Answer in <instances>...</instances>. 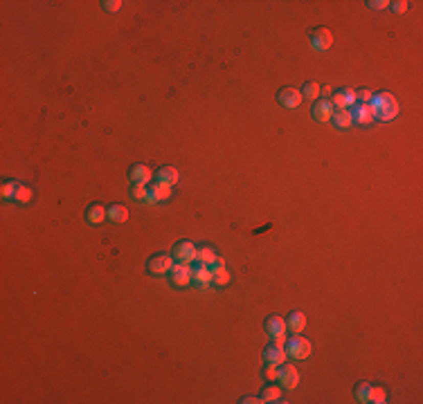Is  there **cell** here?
Here are the masks:
<instances>
[{
	"instance_id": "cell-1",
	"label": "cell",
	"mask_w": 423,
	"mask_h": 404,
	"mask_svg": "<svg viewBox=\"0 0 423 404\" xmlns=\"http://www.w3.org/2000/svg\"><path fill=\"white\" fill-rule=\"evenodd\" d=\"M369 106H371V112H374V119H381V122H392L398 115V101L390 92L374 94Z\"/></svg>"
},
{
	"instance_id": "cell-2",
	"label": "cell",
	"mask_w": 423,
	"mask_h": 404,
	"mask_svg": "<svg viewBox=\"0 0 423 404\" xmlns=\"http://www.w3.org/2000/svg\"><path fill=\"white\" fill-rule=\"evenodd\" d=\"M286 352H288L291 357H295V360H306L308 355H311V341L304 339V337H293L288 341V346H286Z\"/></svg>"
},
{
	"instance_id": "cell-3",
	"label": "cell",
	"mask_w": 423,
	"mask_h": 404,
	"mask_svg": "<svg viewBox=\"0 0 423 404\" xmlns=\"http://www.w3.org/2000/svg\"><path fill=\"white\" fill-rule=\"evenodd\" d=\"M279 371H277V379L281 382V386L284 389H295L297 382H300V373H297V368L295 366H291V364H281V366H277Z\"/></svg>"
},
{
	"instance_id": "cell-4",
	"label": "cell",
	"mask_w": 423,
	"mask_h": 404,
	"mask_svg": "<svg viewBox=\"0 0 423 404\" xmlns=\"http://www.w3.org/2000/svg\"><path fill=\"white\" fill-rule=\"evenodd\" d=\"M196 254H198V249L194 247V243L189 241H183L176 245V249H173V256H176L178 263H191V260H196Z\"/></svg>"
},
{
	"instance_id": "cell-5",
	"label": "cell",
	"mask_w": 423,
	"mask_h": 404,
	"mask_svg": "<svg viewBox=\"0 0 423 404\" xmlns=\"http://www.w3.org/2000/svg\"><path fill=\"white\" fill-rule=\"evenodd\" d=\"M331 45H333V34L326 30V27H320V30L313 32V50L315 52H326Z\"/></svg>"
},
{
	"instance_id": "cell-6",
	"label": "cell",
	"mask_w": 423,
	"mask_h": 404,
	"mask_svg": "<svg viewBox=\"0 0 423 404\" xmlns=\"http://www.w3.org/2000/svg\"><path fill=\"white\" fill-rule=\"evenodd\" d=\"M169 196H171V186L169 184H162V182H158L149 189L146 193V204H155V202H162V200H169Z\"/></svg>"
},
{
	"instance_id": "cell-7",
	"label": "cell",
	"mask_w": 423,
	"mask_h": 404,
	"mask_svg": "<svg viewBox=\"0 0 423 404\" xmlns=\"http://www.w3.org/2000/svg\"><path fill=\"white\" fill-rule=\"evenodd\" d=\"M263 357H266V362L273 364V366H281V364L286 362V357H288V352H286L284 346L273 344V346H268V348L263 350Z\"/></svg>"
},
{
	"instance_id": "cell-8",
	"label": "cell",
	"mask_w": 423,
	"mask_h": 404,
	"mask_svg": "<svg viewBox=\"0 0 423 404\" xmlns=\"http://www.w3.org/2000/svg\"><path fill=\"white\" fill-rule=\"evenodd\" d=\"M171 267H173V258H171V256H165V254L153 256V258L149 260V272H151V274H165V272H169Z\"/></svg>"
},
{
	"instance_id": "cell-9",
	"label": "cell",
	"mask_w": 423,
	"mask_h": 404,
	"mask_svg": "<svg viewBox=\"0 0 423 404\" xmlns=\"http://www.w3.org/2000/svg\"><path fill=\"white\" fill-rule=\"evenodd\" d=\"M169 272H171V283H173V286L183 288V286H187V283L191 281V270H189V267L185 265V263L173 265Z\"/></svg>"
},
{
	"instance_id": "cell-10",
	"label": "cell",
	"mask_w": 423,
	"mask_h": 404,
	"mask_svg": "<svg viewBox=\"0 0 423 404\" xmlns=\"http://www.w3.org/2000/svg\"><path fill=\"white\" fill-rule=\"evenodd\" d=\"M302 92L300 90H295V88H284L279 92V104L284 106V108H297L302 104Z\"/></svg>"
},
{
	"instance_id": "cell-11",
	"label": "cell",
	"mask_w": 423,
	"mask_h": 404,
	"mask_svg": "<svg viewBox=\"0 0 423 404\" xmlns=\"http://www.w3.org/2000/svg\"><path fill=\"white\" fill-rule=\"evenodd\" d=\"M356 101H358L356 90H351V88H345L338 94H333V104L338 106V110H347V106H356Z\"/></svg>"
},
{
	"instance_id": "cell-12",
	"label": "cell",
	"mask_w": 423,
	"mask_h": 404,
	"mask_svg": "<svg viewBox=\"0 0 423 404\" xmlns=\"http://www.w3.org/2000/svg\"><path fill=\"white\" fill-rule=\"evenodd\" d=\"M191 278H194V283L198 288H207L212 283V267H207V265H198L194 272H191Z\"/></svg>"
},
{
	"instance_id": "cell-13",
	"label": "cell",
	"mask_w": 423,
	"mask_h": 404,
	"mask_svg": "<svg viewBox=\"0 0 423 404\" xmlns=\"http://www.w3.org/2000/svg\"><path fill=\"white\" fill-rule=\"evenodd\" d=\"M333 117V106L329 104V101H320V104L313 106V119L320 124L329 122V119Z\"/></svg>"
},
{
	"instance_id": "cell-14",
	"label": "cell",
	"mask_w": 423,
	"mask_h": 404,
	"mask_svg": "<svg viewBox=\"0 0 423 404\" xmlns=\"http://www.w3.org/2000/svg\"><path fill=\"white\" fill-rule=\"evenodd\" d=\"M128 178H131L135 184H146V182L151 180V169L149 167H144V164H135V167L131 169V173H128Z\"/></svg>"
},
{
	"instance_id": "cell-15",
	"label": "cell",
	"mask_w": 423,
	"mask_h": 404,
	"mask_svg": "<svg viewBox=\"0 0 423 404\" xmlns=\"http://www.w3.org/2000/svg\"><path fill=\"white\" fill-rule=\"evenodd\" d=\"M351 119H356L358 124L374 122V112H371V106H369V104H358L356 108H353V112H351Z\"/></svg>"
},
{
	"instance_id": "cell-16",
	"label": "cell",
	"mask_w": 423,
	"mask_h": 404,
	"mask_svg": "<svg viewBox=\"0 0 423 404\" xmlns=\"http://www.w3.org/2000/svg\"><path fill=\"white\" fill-rule=\"evenodd\" d=\"M86 218H88L90 225H101L104 223V218H108V209H104L101 204H93V207H88Z\"/></svg>"
},
{
	"instance_id": "cell-17",
	"label": "cell",
	"mask_w": 423,
	"mask_h": 404,
	"mask_svg": "<svg viewBox=\"0 0 423 404\" xmlns=\"http://www.w3.org/2000/svg\"><path fill=\"white\" fill-rule=\"evenodd\" d=\"M178 180H180V173L173 167H162L158 171V182H162V184L173 186V184H178Z\"/></svg>"
},
{
	"instance_id": "cell-18",
	"label": "cell",
	"mask_w": 423,
	"mask_h": 404,
	"mask_svg": "<svg viewBox=\"0 0 423 404\" xmlns=\"http://www.w3.org/2000/svg\"><path fill=\"white\" fill-rule=\"evenodd\" d=\"M286 330H288V326H286V321L281 319V317H270V319L266 321V332L273 335V337L286 335Z\"/></svg>"
},
{
	"instance_id": "cell-19",
	"label": "cell",
	"mask_w": 423,
	"mask_h": 404,
	"mask_svg": "<svg viewBox=\"0 0 423 404\" xmlns=\"http://www.w3.org/2000/svg\"><path fill=\"white\" fill-rule=\"evenodd\" d=\"M108 220H113V223H117V225L126 223V220H128V209L122 207V204H113V207H108Z\"/></svg>"
},
{
	"instance_id": "cell-20",
	"label": "cell",
	"mask_w": 423,
	"mask_h": 404,
	"mask_svg": "<svg viewBox=\"0 0 423 404\" xmlns=\"http://www.w3.org/2000/svg\"><path fill=\"white\" fill-rule=\"evenodd\" d=\"M286 326H288V330H293V332H302V330L306 328V317H304L302 312H293L288 317V321H286Z\"/></svg>"
},
{
	"instance_id": "cell-21",
	"label": "cell",
	"mask_w": 423,
	"mask_h": 404,
	"mask_svg": "<svg viewBox=\"0 0 423 404\" xmlns=\"http://www.w3.org/2000/svg\"><path fill=\"white\" fill-rule=\"evenodd\" d=\"M331 119L336 122L338 128H349V126H351V122H353L351 112H349V110H338V112H333V117H331Z\"/></svg>"
},
{
	"instance_id": "cell-22",
	"label": "cell",
	"mask_w": 423,
	"mask_h": 404,
	"mask_svg": "<svg viewBox=\"0 0 423 404\" xmlns=\"http://www.w3.org/2000/svg\"><path fill=\"white\" fill-rule=\"evenodd\" d=\"M263 402H281V386H266L261 393Z\"/></svg>"
},
{
	"instance_id": "cell-23",
	"label": "cell",
	"mask_w": 423,
	"mask_h": 404,
	"mask_svg": "<svg viewBox=\"0 0 423 404\" xmlns=\"http://www.w3.org/2000/svg\"><path fill=\"white\" fill-rule=\"evenodd\" d=\"M196 260L203 265H212L214 260H216V254H214L212 247H203V249H198V254H196Z\"/></svg>"
},
{
	"instance_id": "cell-24",
	"label": "cell",
	"mask_w": 423,
	"mask_h": 404,
	"mask_svg": "<svg viewBox=\"0 0 423 404\" xmlns=\"http://www.w3.org/2000/svg\"><path fill=\"white\" fill-rule=\"evenodd\" d=\"M212 283H216V286H228V283H230V272L225 270V267L212 270Z\"/></svg>"
},
{
	"instance_id": "cell-25",
	"label": "cell",
	"mask_w": 423,
	"mask_h": 404,
	"mask_svg": "<svg viewBox=\"0 0 423 404\" xmlns=\"http://www.w3.org/2000/svg\"><path fill=\"white\" fill-rule=\"evenodd\" d=\"M30 200H32V189H30V186H25V184H18V189H16V196H14V202L25 204V202H30Z\"/></svg>"
},
{
	"instance_id": "cell-26",
	"label": "cell",
	"mask_w": 423,
	"mask_h": 404,
	"mask_svg": "<svg viewBox=\"0 0 423 404\" xmlns=\"http://www.w3.org/2000/svg\"><path fill=\"white\" fill-rule=\"evenodd\" d=\"M385 397L387 393L383 389H379V386H371L369 389V397H367V402H374V404H383L385 402Z\"/></svg>"
},
{
	"instance_id": "cell-27",
	"label": "cell",
	"mask_w": 423,
	"mask_h": 404,
	"mask_svg": "<svg viewBox=\"0 0 423 404\" xmlns=\"http://www.w3.org/2000/svg\"><path fill=\"white\" fill-rule=\"evenodd\" d=\"M16 189H18V182H5L3 184V189H0V196L5 198V200H14V196H16Z\"/></svg>"
},
{
	"instance_id": "cell-28",
	"label": "cell",
	"mask_w": 423,
	"mask_h": 404,
	"mask_svg": "<svg viewBox=\"0 0 423 404\" xmlns=\"http://www.w3.org/2000/svg\"><path fill=\"white\" fill-rule=\"evenodd\" d=\"M302 97L304 99H318L320 97V83H306L302 90Z\"/></svg>"
},
{
	"instance_id": "cell-29",
	"label": "cell",
	"mask_w": 423,
	"mask_h": 404,
	"mask_svg": "<svg viewBox=\"0 0 423 404\" xmlns=\"http://www.w3.org/2000/svg\"><path fill=\"white\" fill-rule=\"evenodd\" d=\"M369 389H371V384H367V382H363L358 386V391H356V397L360 402H367V397H369Z\"/></svg>"
},
{
	"instance_id": "cell-30",
	"label": "cell",
	"mask_w": 423,
	"mask_h": 404,
	"mask_svg": "<svg viewBox=\"0 0 423 404\" xmlns=\"http://www.w3.org/2000/svg\"><path fill=\"white\" fill-rule=\"evenodd\" d=\"M392 5V11L394 14H405L410 7V3H405V0H396V3H390Z\"/></svg>"
},
{
	"instance_id": "cell-31",
	"label": "cell",
	"mask_w": 423,
	"mask_h": 404,
	"mask_svg": "<svg viewBox=\"0 0 423 404\" xmlns=\"http://www.w3.org/2000/svg\"><path fill=\"white\" fill-rule=\"evenodd\" d=\"M146 193H149V189H144L142 184H135L133 186V198H135V200H146Z\"/></svg>"
},
{
	"instance_id": "cell-32",
	"label": "cell",
	"mask_w": 423,
	"mask_h": 404,
	"mask_svg": "<svg viewBox=\"0 0 423 404\" xmlns=\"http://www.w3.org/2000/svg\"><path fill=\"white\" fill-rule=\"evenodd\" d=\"M101 7H104L106 11H120L122 3H120V0H106V3H101Z\"/></svg>"
},
{
	"instance_id": "cell-33",
	"label": "cell",
	"mask_w": 423,
	"mask_h": 404,
	"mask_svg": "<svg viewBox=\"0 0 423 404\" xmlns=\"http://www.w3.org/2000/svg\"><path fill=\"white\" fill-rule=\"evenodd\" d=\"M356 97H358V101H363V104H369V101L374 99V92H371V90H358Z\"/></svg>"
},
{
	"instance_id": "cell-34",
	"label": "cell",
	"mask_w": 423,
	"mask_h": 404,
	"mask_svg": "<svg viewBox=\"0 0 423 404\" xmlns=\"http://www.w3.org/2000/svg\"><path fill=\"white\" fill-rule=\"evenodd\" d=\"M387 5H390V3H387V0H371V3H369V7H371V9H385Z\"/></svg>"
},
{
	"instance_id": "cell-35",
	"label": "cell",
	"mask_w": 423,
	"mask_h": 404,
	"mask_svg": "<svg viewBox=\"0 0 423 404\" xmlns=\"http://www.w3.org/2000/svg\"><path fill=\"white\" fill-rule=\"evenodd\" d=\"M266 375L270 379H277V366H273V364H268V368H266Z\"/></svg>"
},
{
	"instance_id": "cell-36",
	"label": "cell",
	"mask_w": 423,
	"mask_h": 404,
	"mask_svg": "<svg viewBox=\"0 0 423 404\" xmlns=\"http://www.w3.org/2000/svg\"><path fill=\"white\" fill-rule=\"evenodd\" d=\"M241 402H243V404H261L263 400H261V397H243Z\"/></svg>"
},
{
	"instance_id": "cell-37",
	"label": "cell",
	"mask_w": 423,
	"mask_h": 404,
	"mask_svg": "<svg viewBox=\"0 0 423 404\" xmlns=\"http://www.w3.org/2000/svg\"><path fill=\"white\" fill-rule=\"evenodd\" d=\"M273 339H275V344H277V346L286 344V335H277V337H273Z\"/></svg>"
}]
</instances>
